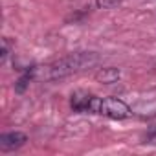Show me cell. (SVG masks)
I'll return each instance as SVG.
<instances>
[{
	"label": "cell",
	"mask_w": 156,
	"mask_h": 156,
	"mask_svg": "<svg viewBox=\"0 0 156 156\" xmlns=\"http://www.w3.org/2000/svg\"><path fill=\"white\" fill-rule=\"evenodd\" d=\"M94 9H114L121 4V0H90Z\"/></svg>",
	"instance_id": "obj_5"
},
{
	"label": "cell",
	"mask_w": 156,
	"mask_h": 156,
	"mask_svg": "<svg viewBox=\"0 0 156 156\" xmlns=\"http://www.w3.org/2000/svg\"><path fill=\"white\" fill-rule=\"evenodd\" d=\"M99 61H101V55L98 51H75L61 59H55L48 64L28 68V73L31 77V81L51 83V81L66 79V77L75 75L87 68H94L96 64H99Z\"/></svg>",
	"instance_id": "obj_1"
},
{
	"label": "cell",
	"mask_w": 156,
	"mask_h": 156,
	"mask_svg": "<svg viewBox=\"0 0 156 156\" xmlns=\"http://www.w3.org/2000/svg\"><path fill=\"white\" fill-rule=\"evenodd\" d=\"M9 55H11V42H9L8 37H4V39H2V55H0V61L6 62V59H8Z\"/></svg>",
	"instance_id": "obj_6"
},
{
	"label": "cell",
	"mask_w": 156,
	"mask_h": 156,
	"mask_svg": "<svg viewBox=\"0 0 156 156\" xmlns=\"http://www.w3.org/2000/svg\"><path fill=\"white\" fill-rule=\"evenodd\" d=\"M70 107L79 114H96L110 119H129L132 118V108L119 98H99L88 92H73L70 98Z\"/></svg>",
	"instance_id": "obj_2"
},
{
	"label": "cell",
	"mask_w": 156,
	"mask_h": 156,
	"mask_svg": "<svg viewBox=\"0 0 156 156\" xmlns=\"http://www.w3.org/2000/svg\"><path fill=\"white\" fill-rule=\"evenodd\" d=\"M28 136L20 130H9L0 134V151L2 152H9V151H17L22 145H26Z\"/></svg>",
	"instance_id": "obj_3"
},
{
	"label": "cell",
	"mask_w": 156,
	"mask_h": 156,
	"mask_svg": "<svg viewBox=\"0 0 156 156\" xmlns=\"http://www.w3.org/2000/svg\"><path fill=\"white\" fill-rule=\"evenodd\" d=\"M149 138H156V129H154V130L151 132V136H149Z\"/></svg>",
	"instance_id": "obj_7"
},
{
	"label": "cell",
	"mask_w": 156,
	"mask_h": 156,
	"mask_svg": "<svg viewBox=\"0 0 156 156\" xmlns=\"http://www.w3.org/2000/svg\"><path fill=\"white\" fill-rule=\"evenodd\" d=\"M96 81L101 83V85H112V83H118L121 79V72L119 68L116 66H103L96 72Z\"/></svg>",
	"instance_id": "obj_4"
}]
</instances>
